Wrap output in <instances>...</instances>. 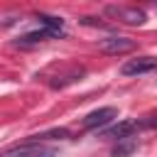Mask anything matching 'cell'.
I'll use <instances>...</instances> for the list:
<instances>
[{"label":"cell","instance_id":"9c48e42d","mask_svg":"<svg viewBox=\"0 0 157 157\" xmlns=\"http://www.w3.org/2000/svg\"><path fill=\"white\" fill-rule=\"evenodd\" d=\"M71 132L66 128H56V130H49V132H42V135H34V140H69Z\"/></svg>","mask_w":157,"mask_h":157},{"label":"cell","instance_id":"3957f363","mask_svg":"<svg viewBox=\"0 0 157 157\" xmlns=\"http://www.w3.org/2000/svg\"><path fill=\"white\" fill-rule=\"evenodd\" d=\"M135 42L130 37H108V39H101L98 49L103 54H110V56H120V54H128V52H135Z\"/></svg>","mask_w":157,"mask_h":157},{"label":"cell","instance_id":"6da1fadb","mask_svg":"<svg viewBox=\"0 0 157 157\" xmlns=\"http://www.w3.org/2000/svg\"><path fill=\"white\" fill-rule=\"evenodd\" d=\"M0 157H59V150L49 147V145H42L37 140H29V142H20V145H12V147L2 150Z\"/></svg>","mask_w":157,"mask_h":157},{"label":"cell","instance_id":"8992f818","mask_svg":"<svg viewBox=\"0 0 157 157\" xmlns=\"http://www.w3.org/2000/svg\"><path fill=\"white\" fill-rule=\"evenodd\" d=\"M137 130V120H123L108 130H103V137H110V140H125V137H132V132Z\"/></svg>","mask_w":157,"mask_h":157},{"label":"cell","instance_id":"277c9868","mask_svg":"<svg viewBox=\"0 0 157 157\" xmlns=\"http://www.w3.org/2000/svg\"><path fill=\"white\" fill-rule=\"evenodd\" d=\"M157 69V59L155 56H137V59H128L120 66V74L125 76H140V74H150Z\"/></svg>","mask_w":157,"mask_h":157},{"label":"cell","instance_id":"52a82bcc","mask_svg":"<svg viewBox=\"0 0 157 157\" xmlns=\"http://www.w3.org/2000/svg\"><path fill=\"white\" fill-rule=\"evenodd\" d=\"M52 34L47 32V29H39V32H29V34H22L20 39H17V44H22V47H29V44H39L42 39H49Z\"/></svg>","mask_w":157,"mask_h":157},{"label":"cell","instance_id":"5b68a950","mask_svg":"<svg viewBox=\"0 0 157 157\" xmlns=\"http://www.w3.org/2000/svg\"><path fill=\"white\" fill-rule=\"evenodd\" d=\"M113 118H118V110L115 108H98V110H93V113H88L86 118H83V128L86 130H98V128H103V125H108Z\"/></svg>","mask_w":157,"mask_h":157},{"label":"cell","instance_id":"7a4b0ae2","mask_svg":"<svg viewBox=\"0 0 157 157\" xmlns=\"http://www.w3.org/2000/svg\"><path fill=\"white\" fill-rule=\"evenodd\" d=\"M105 15L118 20V22H123V25H132V27L145 25V20H147L145 10L130 7V5H105Z\"/></svg>","mask_w":157,"mask_h":157},{"label":"cell","instance_id":"ba28073f","mask_svg":"<svg viewBox=\"0 0 157 157\" xmlns=\"http://www.w3.org/2000/svg\"><path fill=\"white\" fill-rule=\"evenodd\" d=\"M135 147H137V140H135V137H125V140H118V147L113 150V157H125V155H130Z\"/></svg>","mask_w":157,"mask_h":157}]
</instances>
